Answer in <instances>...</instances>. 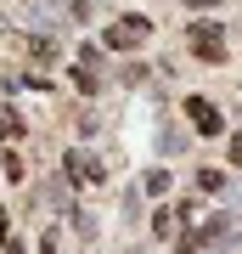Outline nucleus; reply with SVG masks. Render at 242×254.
Returning a JSON list of instances; mask_svg holds the SVG:
<instances>
[{"label":"nucleus","instance_id":"423d86ee","mask_svg":"<svg viewBox=\"0 0 242 254\" xmlns=\"http://www.w3.org/2000/svg\"><path fill=\"white\" fill-rule=\"evenodd\" d=\"M197 187L214 198V192H225V170H197Z\"/></svg>","mask_w":242,"mask_h":254},{"label":"nucleus","instance_id":"f257e3e1","mask_svg":"<svg viewBox=\"0 0 242 254\" xmlns=\"http://www.w3.org/2000/svg\"><path fill=\"white\" fill-rule=\"evenodd\" d=\"M186 46H192V57H197V63L220 68V63H225V28H220L214 17H197V23L186 28Z\"/></svg>","mask_w":242,"mask_h":254},{"label":"nucleus","instance_id":"1a4fd4ad","mask_svg":"<svg viewBox=\"0 0 242 254\" xmlns=\"http://www.w3.org/2000/svg\"><path fill=\"white\" fill-rule=\"evenodd\" d=\"M6 254H28V249H23V237H6Z\"/></svg>","mask_w":242,"mask_h":254},{"label":"nucleus","instance_id":"20e7f679","mask_svg":"<svg viewBox=\"0 0 242 254\" xmlns=\"http://www.w3.org/2000/svg\"><path fill=\"white\" fill-rule=\"evenodd\" d=\"M73 85H79L85 96H96V91H101V73H96V51H85V63L73 68Z\"/></svg>","mask_w":242,"mask_h":254},{"label":"nucleus","instance_id":"0eeeda50","mask_svg":"<svg viewBox=\"0 0 242 254\" xmlns=\"http://www.w3.org/2000/svg\"><path fill=\"white\" fill-rule=\"evenodd\" d=\"M175 232V209H158L152 215V237H169Z\"/></svg>","mask_w":242,"mask_h":254},{"label":"nucleus","instance_id":"6e6552de","mask_svg":"<svg viewBox=\"0 0 242 254\" xmlns=\"http://www.w3.org/2000/svg\"><path fill=\"white\" fill-rule=\"evenodd\" d=\"M225 164H231V170H242V130L231 136V147H225Z\"/></svg>","mask_w":242,"mask_h":254},{"label":"nucleus","instance_id":"7ed1b4c3","mask_svg":"<svg viewBox=\"0 0 242 254\" xmlns=\"http://www.w3.org/2000/svg\"><path fill=\"white\" fill-rule=\"evenodd\" d=\"M186 119L197 125V136H220V108L208 96H186Z\"/></svg>","mask_w":242,"mask_h":254},{"label":"nucleus","instance_id":"f03ea898","mask_svg":"<svg viewBox=\"0 0 242 254\" xmlns=\"http://www.w3.org/2000/svg\"><path fill=\"white\" fill-rule=\"evenodd\" d=\"M146 40H152V23L146 17H118L107 34H101V46L107 51H130V46H146Z\"/></svg>","mask_w":242,"mask_h":254},{"label":"nucleus","instance_id":"39448f33","mask_svg":"<svg viewBox=\"0 0 242 254\" xmlns=\"http://www.w3.org/2000/svg\"><path fill=\"white\" fill-rule=\"evenodd\" d=\"M141 187L152 192V198H163V192L175 187V175H169V170H146V175H141Z\"/></svg>","mask_w":242,"mask_h":254}]
</instances>
